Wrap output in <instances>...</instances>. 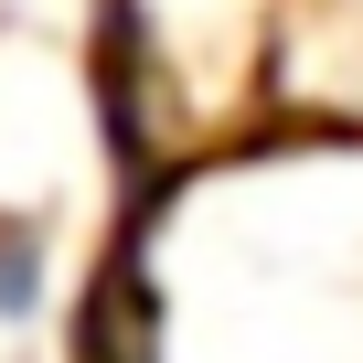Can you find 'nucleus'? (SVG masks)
I'll return each instance as SVG.
<instances>
[{
  "mask_svg": "<svg viewBox=\"0 0 363 363\" xmlns=\"http://www.w3.org/2000/svg\"><path fill=\"white\" fill-rule=\"evenodd\" d=\"M118 107L160 160L235 150L278 118L289 0H118Z\"/></svg>",
  "mask_w": 363,
  "mask_h": 363,
  "instance_id": "f257e3e1",
  "label": "nucleus"
},
{
  "mask_svg": "<svg viewBox=\"0 0 363 363\" xmlns=\"http://www.w3.org/2000/svg\"><path fill=\"white\" fill-rule=\"evenodd\" d=\"M43 299H54V246H43V225L0 214V320H33Z\"/></svg>",
  "mask_w": 363,
  "mask_h": 363,
  "instance_id": "f03ea898",
  "label": "nucleus"
}]
</instances>
